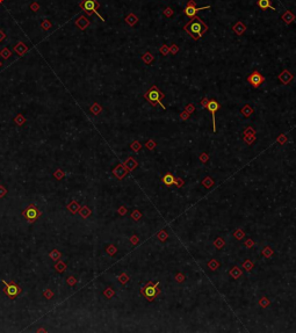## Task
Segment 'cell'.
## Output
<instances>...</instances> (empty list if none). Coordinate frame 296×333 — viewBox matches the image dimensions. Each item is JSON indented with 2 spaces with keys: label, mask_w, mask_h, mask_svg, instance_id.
<instances>
[{
  "label": "cell",
  "mask_w": 296,
  "mask_h": 333,
  "mask_svg": "<svg viewBox=\"0 0 296 333\" xmlns=\"http://www.w3.org/2000/svg\"><path fill=\"white\" fill-rule=\"evenodd\" d=\"M184 29L186 33L191 35L192 39L194 41H197L200 37H202L203 34L208 30V26L200 18L194 16L193 19H191V21L185 25Z\"/></svg>",
  "instance_id": "cell-1"
},
{
  "label": "cell",
  "mask_w": 296,
  "mask_h": 333,
  "mask_svg": "<svg viewBox=\"0 0 296 333\" xmlns=\"http://www.w3.org/2000/svg\"><path fill=\"white\" fill-rule=\"evenodd\" d=\"M144 98L150 102V105L156 107L157 105H159L160 107H163V109H166V107L163 105L162 100L165 98V94L160 91L156 85H153L152 87L149 88V91H146L144 93Z\"/></svg>",
  "instance_id": "cell-2"
},
{
  "label": "cell",
  "mask_w": 296,
  "mask_h": 333,
  "mask_svg": "<svg viewBox=\"0 0 296 333\" xmlns=\"http://www.w3.org/2000/svg\"><path fill=\"white\" fill-rule=\"evenodd\" d=\"M158 287H159V282L153 283L152 281H149L144 287L141 289V295H143L149 302H153L158 295L160 294V289Z\"/></svg>",
  "instance_id": "cell-3"
},
{
  "label": "cell",
  "mask_w": 296,
  "mask_h": 333,
  "mask_svg": "<svg viewBox=\"0 0 296 333\" xmlns=\"http://www.w3.org/2000/svg\"><path fill=\"white\" fill-rule=\"evenodd\" d=\"M210 8V5L209 6H203V7H197L196 6V2L194 1V0H189L188 2H187V5H186V7H185V9H184V12L185 14L188 16V18H191V19H193L194 16H195V14L199 12V11H203V9H209Z\"/></svg>",
  "instance_id": "cell-4"
},
{
  "label": "cell",
  "mask_w": 296,
  "mask_h": 333,
  "mask_svg": "<svg viewBox=\"0 0 296 333\" xmlns=\"http://www.w3.org/2000/svg\"><path fill=\"white\" fill-rule=\"evenodd\" d=\"M246 80H247L254 88H259L260 86L263 85L264 81H265V77H264L259 71H253L251 74L247 76Z\"/></svg>",
  "instance_id": "cell-5"
},
{
  "label": "cell",
  "mask_w": 296,
  "mask_h": 333,
  "mask_svg": "<svg viewBox=\"0 0 296 333\" xmlns=\"http://www.w3.org/2000/svg\"><path fill=\"white\" fill-rule=\"evenodd\" d=\"M221 108V105L217 102L215 99H211V100H209V104H208V106L206 107V109L208 111H210V114H211V118H213V131L214 132H216V121H215V114H216V111L218 110Z\"/></svg>",
  "instance_id": "cell-6"
},
{
  "label": "cell",
  "mask_w": 296,
  "mask_h": 333,
  "mask_svg": "<svg viewBox=\"0 0 296 333\" xmlns=\"http://www.w3.org/2000/svg\"><path fill=\"white\" fill-rule=\"evenodd\" d=\"M99 5L97 4V1H95V0H85V1H84V4H83V8H84V11H85L88 15L95 13L99 18H100V20L105 21V19H102V16H101V15L98 13V11H97V7Z\"/></svg>",
  "instance_id": "cell-7"
},
{
  "label": "cell",
  "mask_w": 296,
  "mask_h": 333,
  "mask_svg": "<svg viewBox=\"0 0 296 333\" xmlns=\"http://www.w3.org/2000/svg\"><path fill=\"white\" fill-rule=\"evenodd\" d=\"M23 215H25V217H26L27 219H29V221H35V219L39 216V210L36 209L34 206H30L29 208H27V209L23 211Z\"/></svg>",
  "instance_id": "cell-8"
},
{
  "label": "cell",
  "mask_w": 296,
  "mask_h": 333,
  "mask_svg": "<svg viewBox=\"0 0 296 333\" xmlns=\"http://www.w3.org/2000/svg\"><path fill=\"white\" fill-rule=\"evenodd\" d=\"M279 80L282 83L283 85H289L290 83L293 81V79H294V74H291L288 70H283L280 74H279Z\"/></svg>",
  "instance_id": "cell-9"
},
{
  "label": "cell",
  "mask_w": 296,
  "mask_h": 333,
  "mask_svg": "<svg viewBox=\"0 0 296 333\" xmlns=\"http://www.w3.org/2000/svg\"><path fill=\"white\" fill-rule=\"evenodd\" d=\"M4 284L6 286V293H7V295H8L9 297H12V298H13V297H15L16 295L19 294V291H20L19 287H16L15 284H8V283L5 282V281H4Z\"/></svg>",
  "instance_id": "cell-10"
},
{
  "label": "cell",
  "mask_w": 296,
  "mask_h": 333,
  "mask_svg": "<svg viewBox=\"0 0 296 333\" xmlns=\"http://www.w3.org/2000/svg\"><path fill=\"white\" fill-rule=\"evenodd\" d=\"M174 179H175V176L173 175L172 173H170V172H167V173H166V174H165V175L163 176L162 181H163V183H164L165 186H167V187H171L172 185H174Z\"/></svg>",
  "instance_id": "cell-11"
},
{
  "label": "cell",
  "mask_w": 296,
  "mask_h": 333,
  "mask_svg": "<svg viewBox=\"0 0 296 333\" xmlns=\"http://www.w3.org/2000/svg\"><path fill=\"white\" fill-rule=\"evenodd\" d=\"M229 274H230V276L232 277V279L237 280V279H239V277H240V276L243 275V270H242L240 268L238 267V266H233V267H232L230 269Z\"/></svg>",
  "instance_id": "cell-12"
},
{
  "label": "cell",
  "mask_w": 296,
  "mask_h": 333,
  "mask_svg": "<svg viewBox=\"0 0 296 333\" xmlns=\"http://www.w3.org/2000/svg\"><path fill=\"white\" fill-rule=\"evenodd\" d=\"M257 5L259 6V8H260V9H263V11L267 9V8H270V9H273V11L275 9V8H274V6H272V4H270V0H258Z\"/></svg>",
  "instance_id": "cell-13"
},
{
  "label": "cell",
  "mask_w": 296,
  "mask_h": 333,
  "mask_svg": "<svg viewBox=\"0 0 296 333\" xmlns=\"http://www.w3.org/2000/svg\"><path fill=\"white\" fill-rule=\"evenodd\" d=\"M232 30L235 32V33L237 34V35H242V34L246 30V26L244 25L243 22H240V21H238L235 26L232 27Z\"/></svg>",
  "instance_id": "cell-14"
},
{
  "label": "cell",
  "mask_w": 296,
  "mask_h": 333,
  "mask_svg": "<svg viewBox=\"0 0 296 333\" xmlns=\"http://www.w3.org/2000/svg\"><path fill=\"white\" fill-rule=\"evenodd\" d=\"M281 19L287 23V25H289V23H291L294 20H295V15L291 13L290 11H286L284 13L282 14V16H281Z\"/></svg>",
  "instance_id": "cell-15"
},
{
  "label": "cell",
  "mask_w": 296,
  "mask_h": 333,
  "mask_svg": "<svg viewBox=\"0 0 296 333\" xmlns=\"http://www.w3.org/2000/svg\"><path fill=\"white\" fill-rule=\"evenodd\" d=\"M240 113L243 114L245 117L247 118V117H250L251 115L253 114V108H252L250 105H245L243 108L240 109Z\"/></svg>",
  "instance_id": "cell-16"
},
{
  "label": "cell",
  "mask_w": 296,
  "mask_h": 333,
  "mask_svg": "<svg viewBox=\"0 0 296 333\" xmlns=\"http://www.w3.org/2000/svg\"><path fill=\"white\" fill-rule=\"evenodd\" d=\"M125 167H127V170L128 171H132L134 168H136L138 166V164L137 161L135 160V159H132V158H129L127 161H125Z\"/></svg>",
  "instance_id": "cell-17"
},
{
  "label": "cell",
  "mask_w": 296,
  "mask_h": 333,
  "mask_svg": "<svg viewBox=\"0 0 296 333\" xmlns=\"http://www.w3.org/2000/svg\"><path fill=\"white\" fill-rule=\"evenodd\" d=\"M125 22H127V23H128V25H129V26H135V25H136V23H137V22H138V18H137V16H136V15H135V14H129V15H128V16H127V18H125Z\"/></svg>",
  "instance_id": "cell-18"
},
{
  "label": "cell",
  "mask_w": 296,
  "mask_h": 333,
  "mask_svg": "<svg viewBox=\"0 0 296 333\" xmlns=\"http://www.w3.org/2000/svg\"><path fill=\"white\" fill-rule=\"evenodd\" d=\"M114 174L117 176L118 179H122V178L127 174V170H125L123 166H121V165H120V166H117V168H115V170H114Z\"/></svg>",
  "instance_id": "cell-19"
},
{
  "label": "cell",
  "mask_w": 296,
  "mask_h": 333,
  "mask_svg": "<svg viewBox=\"0 0 296 333\" xmlns=\"http://www.w3.org/2000/svg\"><path fill=\"white\" fill-rule=\"evenodd\" d=\"M202 186H204L207 189H209V188H211L213 186H214V179L211 178V176H206L203 180H202Z\"/></svg>",
  "instance_id": "cell-20"
},
{
  "label": "cell",
  "mask_w": 296,
  "mask_h": 333,
  "mask_svg": "<svg viewBox=\"0 0 296 333\" xmlns=\"http://www.w3.org/2000/svg\"><path fill=\"white\" fill-rule=\"evenodd\" d=\"M76 25H77L80 29H85L86 27L90 25V21L86 19V18H84V16H81V18L76 22Z\"/></svg>",
  "instance_id": "cell-21"
},
{
  "label": "cell",
  "mask_w": 296,
  "mask_h": 333,
  "mask_svg": "<svg viewBox=\"0 0 296 333\" xmlns=\"http://www.w3.org/2000/svg\"><path fill=\"white\" fill-rule=\"evenodd\" d=\"M142 59H143V62H144L145 64L150 65L152 62H153V59H155V58H153V56H152L151 53L148 51V53H145L144 55L142 56Z\"/></svg>",
  "instance_id": "cell-22"
},
{
  "label": "cell",
  "mask_w": 296,
  "mask_h": 333,
  "mask_svg": "<svg viewBox=\"0 0 296 333\" xmlns=\"http://www.w3.org/2000/svg\"><path fill=\"white\" fill-rule=\"evenodd\" d=\"M224 245H225V242H224L223 238H221V237H217L216 239L214 240V246H215L216 248H218V250L223 248Z\"/></svg>",
  "instance_id": "cell-23"
},
{
  "label": "cell",
  "mask_w": 296,
  "mask_h": 333,
  "mask_svg": "<svg viewBox=\"0 0 296 333\" xmlns=\"http://www.w3.org/2000/svg\"><path fill=\"white\" fill-rule=\"evenodd\" d=\"M157 238L160 240V242H166V239L168 238V235H167V232L165 231V230H160L159 232L157 233Z\"/></svg>",
  "instance_id": "cell-24"
},
{
  "label": "cell",
  "mask_w": 296,
  "mask_h": 333,
  "mask_svg": "<svg viewBox=\"0 0 296 333\" xmlns=\"http://www.w3.org/2000/svg\"><path fill=\"white\" fill-rule=\"evenodd\" d=\"M208 267L210 270H216L217 268L219 267V262L217 261L216 259H211L210 261L208 262Z\"/></svg>",
  "instance_id": "cell-25"
},
{
  "label": "cell",
  "mask_w": 296,
  "mask_h": 333,
  "mask_svg": "<svg viewBox=\"0 0 296 333\" xmlns=\"http://www.w3.org/2000/svg\"><path fill=\"white\" fill-rule=\"evenodd\" d=\"M244 236H245V232H244L242 229H236L235 232H233V237L236 239H238V240H242L244 238Z\"/></svg>",
  "instance_id": "cell-26"
},
{
  "label": "cell",
  "mask_w": 296,
  "mask_h": 333,
  "mask_svg": "<svg viewBox=\"0 0 296 333\" xmlns=\"http://www.w3.org/2000/svg\"><path fill=\"white\" fill-rule=\"evenodd\" d=\"M242 266H243L244 269H246V272H251V270H252V268H253V266H254V263L251 261V260L247 259V260H245V261L243 262V265H242Z\"/></svg>",
  "instance_id": "cell-27"
},
{
  "label": "cell",
  "mask_w": 296,
  "mask_h": 333,
  "mask_svg": "<svg viewBox=\"0 0 296 333\" xmlns=\"http://www.w3.org/2000/svg\"><path fill=\"white\" fill-rule=\"evenodd\" d=\"M263 255L265 257V258H272V255H273V253H274V251L272 250V248L270 247V246H266V247L263 250Z\"/></svg>",
  "instance_id": "cell-28"
},
{
  "label": "cell",
  "mask_w": 296,
  "mask_h": 333,
  "mask_svg": "<svg viewBox=\"0 0 296 333\" xmlns=\"http://www.w3.org/2000/svg\"><path fill=\"white\" fill-rule=\"evenodd\" d=\"M270 301L267 298V297H265V296H263L260 300H259V305L261 308H267V307H270Z\"/></svg>",
  "instance_id": "cell-29"
},
{
  "label": "cell",
  "mask_w": 296,
  "mask_h": 333,
  "mask_svg": "<svg viewBox=\"0 0 296 333\" xmlns=\"http://www.w3.org/2000/svg\"><path fill=\"white\" fill-rule=\"evenodd\" d=\"M244 141L247 145H252V143L256 141V135H244Z\"/></svg>",
  "instance_id": "cell-30"
},
{
  "label": "cell",
  "mask_w": 296,
  "mask_h": 333,
  "mask_svg": "<svg viewBox=\"0 0 296 333\" xmlns=\"http://www.w3.org/2000/svg\"><path fill=\"white\" fill-rule=\"evenodd\" d=\"M145 146H146V148H148L150 151H152L155 148H156V146H157V143H156L153 139H149V141L145 143Z\"/></svg>",
  "instance_id": "cell-31"
},
{
  "label": "cell",
  "mask_w": 296,
  "mask_h": 333,
  "mask_svg": "<svg viewBox=\"0 0 296 333\" xmlns=\"http://www.w3.org/2000/svg\"><path fill=\"white\" fill-rule=\"evenodd\" d=\"M184 185H185L184 180H182L181 178H178V176H175V179H174V186L178 187V188H181V187H184Z\"/></svg>",
  "instance_id": "cell-32"
},
{
  "label": "cell",
  "mask_w": 296,
  "mask_h": 333,
  "mask_svg": "<svg viewBox=\"0 0 296 333\" xmlns=\"http://www.w3.org/2000/svg\"><path fill=\"white\" fill-rule=\"evenodd\" d=\"M287 141H288V139H287V136H286V135H283V134H281L279 137L276 138V142H277L279 144H281V145H283V144L287 143Z\"/></svg>",
  "instance_id": "cell-33"
},
{
  "label": "cell",
  "mask_w": 296,
  "mask_h": 333,
  "mask_svg": "<svg viewBox=\"0 0 296 333\" xmlns=\"http://www.w3.org/2000/svg\"><path fill=\"white\" fill-rule=\"evenodd\" d=\"M159 51H160V53H162L163 56H167L168 53H170V46H167L166 44H164L163 46H160Z\"/></svg>",
  "instance_id": "cell-34"
},
{
  "label": "cell",
  "mask_w": 296,
  "mask_h": 333,
  "mask_svg": "<svg viewBox=\"0 0 296 333\" xmlns=\"http://www.w3.org/2000/svg\"><path fill=\"white\" fill-rule=\"evenodd\" d=\"M199 159H200V161H201V163L206 164L208 160H209V156H208L206 152H202V153L199 156Z\"/></svg>",
  "instance_id": "cell-35"
},
{
  "label": "cell",
  "mask_w": 296,
  "mask_h": 333,
  "mask_svg": "<svg viewBox=\"0 0 296 333\" xmlns=\"http://www.w3.org/2000/svg\"><path fill=\"white\" fill-rule=\"evenodd\" d=\"M174 279H175V281L179 282V283H182V282H185V280H186V276H185L182 273H178Z\"/></svg>",
  "instance_id": "cell-36"
},
{
  "label": "cell",
  "mask_w": 296,
  "mask_h": 333,
  "mask_svg": "<svg viewBox=\"0 0 296 333\" xmlns=\"http://www.w3.org/2000/svg\"><path fill=\"white\" fill-rule=\"evenodd\" d=\"M185 110L187 111L188 114H193L195 111V106L193 105V104H188V105L185 107Z\"/></svg>",
  "instance_id": "cell-37"
},
{
  "label": "cell",
  "mask_w": 296,
  "mask_h": 333,
  "mask_svg": "<svg viewBox=\"0 0 296 333\" xmlns=\"http://www.w3.org/2000/svg\"><path fill=\"white\" fill-rule=\"evenodd\" d=\"M131 217L135 219V221H139L141 217H142V214H141V211H138V210H134L131 214Z\"/></svg>",
  "instance_id": "cell-38"
},
{
  "label": "cell",
  "mask_w": 296,
  "mask_h": 333,
  "mask_svg": "<svg viewBox=\"0 0 296 333\" xmlns=\"http://www.w3.org/2000/svg\"><path fill=\"white\" fill-rule=\"evenodd\" d=\"M141 148H142V145H141L139 142H137V141L131 144V149H132V151H135V152H138V151L141 150Z\"/></svg>",
  "instance_id": "cell-39"
},
{
  "label": "cell",
  "mask_w": 296,
  "mask_h": 333,
  "mask_svg": "<svg viewBox=\"0 0 296 333\" xmlns=\"http://www.w3.org/2000/svg\"><path fill=\"white\" fill-rule=\"evenodd\" d=\"M189 115H191V114H188L186 110H184V111H181V114L179 115V117H180L181 121H187V120L189 118Z\"/></svg>",
  "instance_id": "cell-40"
},
{
  "label": "cell",
  "mask_w": 296,
  "mask_h": 333,
  "mask_svg": "<svg viewBox=\"0 0 296 333\" xmlns=\"http://www.w3.org/2000/svg\"><path fill=\"white\" fill-rule=\"evenodd\" d=\"M244 135H256V130H254L252 127H247V128L244 130Z\"/></svg>",
  "instance_id": "cell-41"
},
{
  "label": "cell",
  "mask_w": 296,
  "mask_h": 333,
  "mask_svg": "<svg viewBox=\"0 0 296 333\" xmlns=\"http://www.w3.org/2000/svg\"><path fill=\"white\" fill-rule=\"evenodd\" d=\"M164 15L165 16H167V18H171L172 15H173V11H172L170 7H167V8H165Z\"/></svg>",
  "instance_id": "cell-42"
},
{
  "label": "cell",
  "mask_w": 296,
  "mask_h": 333,
  "mask_svg": "<svg viewBox=\"0 0 296 333\" xmlns=\"http://www.w3.org/2000/svg\"><path fill=\"white\" fill-rule=\"evenodd\" d=\"M118 280L121 281L123 284L124 283H127L128 281H129V277H128V275H125V274H122V275H120V277H118Z\"/></svg>",
  "instance_id": "cell-43"
},
{
  "label": "cell",
  "mask_w": 296,
  "mask_h": 333,
  "mask_svg": "<svg viewBox=\"0 0 296 333\" xmlns=\"http://www.w3.org/2000/svg\"><path fill=\"white\" fill-rule=\"evenodd\" d=\"M179 51V46L177 44H172V46L170 48V53H172V55H175Z\"/></svg>",
  "instance_id": "cell-44"
},
{
  "label": "cell",
  "mask_w": 296,
  "mask_h": 333,
  "mask_svg": "<svg viewBox=\"0 0 296 333\" xmlns=\"http://www.w3.org/2000/svg\"><path fill=\"white\" fill-rule=\"evenodd\" d=\"M244 244H245V246H246L247 248H252L253 246H254V242H253L252 239H247V240L244 243Z\"/></svg>",
  "instance_id": "cell-45"
},
{
  "label": "cell",
  "mask_w": 296,
  "mask_h": 333,
  "mask_svg": "<svg viewBox=\"0 0 296 333\" xmlns=\"http://www.w3.org/2000/svg\"><path fill=\"white\" fill-rule=\"evenodd\" d=\"M208 104H209V99H208V98H203V99H202V101H201V106H202L203 108H206V107L208 106Z\"/></svg>",
  "instance_id": "cell-46"
},
{
  "label": "cell",
  "mask_w": 296,
  "mask_h": 333,
  "mask_svg": "<svg viewBox=\"0 0 296 333\" xmlns=\"http://www.w3.org/2000/svg\"><path fill=\"white\" fill-rule=\"evenodd\" d=\"M130 240H131V243L134 244V245H137L138 244V237L137 236H134V237H131V239H130Z\"/></svg>",
  "instance_id": "cell-47"
},
{
  "label": "cell",
  "mask_w": 296,
  "mask_h": 333,
  "mask_svg": "<svg viewBox=\"0 0 296 333\" xmlns=\"http://www.w3.org/2000/svg\"><path fill=\"white\" fill-rule=\"evenodd\" d=\"M2 39H4V34L0 32V41H2Z\"/></svg>",
  "instance_id": "cell-48"
}]
</instances>
